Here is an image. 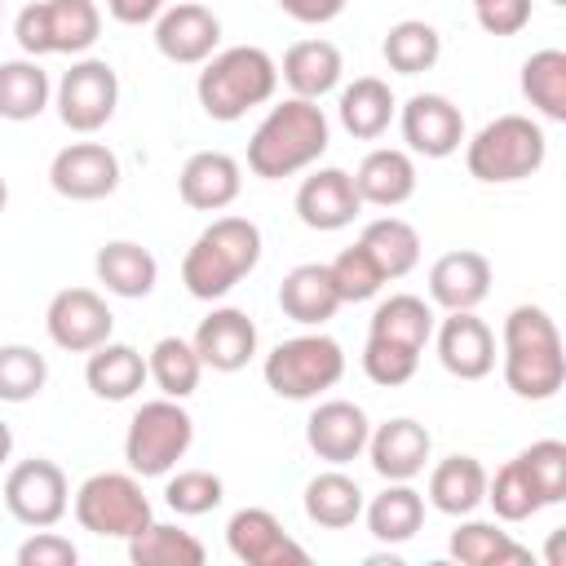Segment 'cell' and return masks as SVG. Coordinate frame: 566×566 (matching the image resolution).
I'll use <instances>...</instances> for the list:
<instances>
[{
    "instance_id": "19",
    "label": "cell",
    "mask_w": 566,
    "mask_h": 566,
    "mask_svg": "<svg viewBox=\"0 0 566 566\" xmlns=\"http://www.w3.org/2000/svg\"><path fill=\"white\" fill-rule=\"evenodd\" d=\"M429 451H433V438L420 420L411 416H394L385 424H376L367 433V455H371V469L385 478V482H411L416 473H424L429 464Z\"/></svg>"
},
{
    "instance_id": "37",
    "label": "cell",
    "mask_w": 566,
    "mask_h": 566,
    "mask_svg": "<svg viewBox=\"0 0 566 566\" xmlns=\"http://www.w3.org/2000/svg\"><path fill=\"white\" fill-rule=\"evenodd\" d=\"M49 75L35 57H13L0 62V119L27 124L49 106Z\"/></svg>"
},
{
    "instance_id": "51",
    "label": "cell",
    "mask_w": 566,
    "mask_h": 566,
    "mask_svg": "<svg viewBox=\"0 0 566 566\" xmlns=\"http://www.w3.org/2000/svg\"><path fill=\"white\" fill-rule=\"evenodd\" d=\"M9 455H13V429L0 420V469L9 464Z\"/></svg>"
},
{
    "instance_id": "47",
    "label": "cell",
    "mask_w": 566,
    "mask_h": 566,
    "mask_svg": "<svg viewBox=\"0 0 566 566\" xmlns=\"http://www.w3.org/2000/svg\"><path fill=\"white\" fill-rule=\"evenodd\" d=\"M75 557H80V548L66 539V535H57V531H49V526H40L31 539H22V548H18V566H75Z\"/></svg>"
},
{
    "instance_id": "39",
    "label": "cell",
    "mask_w": 566,
    "mask_h": 566,
    "mask_svg": "<svg viewBox=\"0 0 566 566\" xmlns=\"http://www.w3.org/2000/svg\"><path fill=\"white\" fill-rule=\"evenodd\" d=\"M522 97L553 124H566V53L539 49L522 62Z\"/></svg>"
},
{
    "instance_id": "6",
    "label": "cell",
    "mask_w": 566,
    "mask_h": 566,
    "mask_svg": "<svg viewBox=\"0 0 566 566\" xmlns=\"http://www.w3.org/2000/svg\"><path fill=\"white\" fill-rule=\"evenodd\" d=\"M195 442V420L181 407V398H155L142 402L128 420L124 433V460L128 473L137 478H168L177 469V460L190 451Z\"/></svg>"
},
{
    "instance_id": "41",
    "label": "cell",
    "mask_w": 566,
    "mask_h": 566,
    "mask_svg": "<svg viewBox=\"0 0 566 566\" xmlns=\"http://www.w3.org/2000/svg\"><path fill=\"white\" fill-rule=\"evenodd\" d=\"M486 504L495 509L500 522H526V517H535V513L544 509V500H539V491L531 486V478H526V469H522L517 455H513L495 478L486 473Z\"/></svg>"
},
{
    "instance_id": "20",
    "label": "cell",
    "mask_w": 566,
    "mask_h": 566,
    "mask_svg": "<svg viewBox=\"0 0 566 566\" xmlns=\"http://www.w3.org/2000/svg\"><path fill=\"white\" fill-rule=\"evenodd\" d=\"M177 190H181V203L186 208H195V212H221V208H230L239 199L243 168L226 150H199V155H190L181 164Z\"/></svg>"
},
{
    "instance_id": "3",
    "label": "cell",
    "mask_w": 566,
    "mask_h": 566,
    "mask_svg": "<svg viewBox=\"0 0 566 566\" xmlns=\"http://www.w3.org/2000/svg\"><path fill=\"white\" fill-rule=\"evenodd\" d=\"M261 261V230L248 217H217L181 256V283L195 301H221Z\"/></svg>"
},
{
    "instance_id": "14",
    "label": "cell",
    "mask_w": 566,
    "mask_h": 566,
    "mask_svg": "<svg viewBox=\"0 0 566 566\" xmlns=\"http://www.w3.org/2000/svg\"><path fill=\"white\" fill-rule=\"evenodd\" d=\"M217 44H221V18L208 4L172 0V9H164L155 18V49L177 66L208 62L217 53Z\"/></svg>"
},
{
    "instance_id": "38",
    "label": "cell",
    "mask_w": 566,
    "mask_h": 566,
    "mask_svg": "<svg viewBox=\"0 0 566 566\" xmlns=\"http://www.w3.org/2000/svg\"><path fill=\"white\" fill-rule=\"evenodd\" d=\"M380 53H385L389 71H398V75H424L442 57V35L429 22H420V18H402V22H394L385 31Z\"/></svg>"
},
{
    "instance_id": "8",
    "label": "cell",
    "mask_w": 566,
    "mask_h": 566,
    "mask_svg": "<svg viewBox=\"0 0 566 566\" xmlns=\"http://www.w3.org/2000/svg\"><path fill=\"white\" fill-rule=\"evenodd\" d=\"M13 35L27 57L84 53L102 35V9L93 0H35L18 13Z\"/></svg>"
},
{
    "instance_id": "32",
    "label": "cell",
    "mask_w": 566,
    "mask_h": 566,
    "mask_svg": "<svg viewBox=\"0 0 566 566\" xmlns=\"http://www.w3.org/2000/svg\"><path fill=\"white\" fill-rule=\"evenodd\" d=\"M367 531L380 544H407L420 526H424V495L411 482H389L380 495H371V504H363Z\"/></svg>"
},
{
    "instance_id": "33",
    "label": "cell",
    "mask_w": 566,
    "mask_h": 566,
    "mask_svg": "<svg viewBox=\"0 0 566 566\" xmlns=\"http://www.w3.org/2000/svg\"><path fill=\"white\" fill-rule=\"evenodd\" d=\"M367 336H380V340H394V345H407V349H424L429 336H433V305L424 296L394 292L371 310Z\"/></svg>"
},
{
    "instance_id": "22",
    "label": "cell",
    "mask_w": 566,
    "mask_h": 566,
    "mask_svg": "<svg viewBox=\"0 0 566 566\" xmlns=\"http://www.w3.org/2000/svg\"><path fill=\"white\" fill-rule=\"evenodd\" d=\"M190 345H195V354H199L203 367H212V371H239L256 354V323L243 310L221 305L208 318H199Z\"/></svg>"
},
{
    "instance_id": "31",
    "label": "cell",
    "mask_w": 566,
    "mask_h": 566,
    "mask_svg": "<svg viewBox=\"0 0 566 566\" xmlns=\"http://www.w3.org/2000/svg\"><path fill=\"white\" fill-rule=\"evenodd\" d=\"M363 486L340 473V469H327V473H314L305 482V517L323 531H345L363 517Z\"/></svg>"
},
{
    "instance_id": "4",
    "label": "cell",
    "mask_w": 566,
    "mask_h": 566,
    "mask_svg": "<svg viewBox=\"0 0 566 566\" xmlns=\"http://www.w3.org/2000/svg\"><path fill=\"white\" fill-rule=\"evenodd\" d=\"M274 88H279V62L256 44H234L212 53L195 80V97L203 115L217 124H234L252 106H265Z\"/></svg>"
},
{
    "instance_id": "12",
    "label": "cell",
    "mask_w": 566,
    "mask_h": 566,
    "mask_svg": "<svg viewBox=\"0 0 566 566\" xmlns=\"http://www.w3.org/2000/svg\"><path fill=\"white\" fill-rule=\"evenodd\" d=\"M44 327H49V340L66 354H88L97 349L102 340H111V327H115V314L111 305L93 292V287H62L49 310H44Z\"/></svg>"
},
{
    "instance_id": "23",
    "label": "cell",
    "mask_w": 566,
    "mask_h": 566,
    "mask_svg": "<svg viewBox=\"0 0 566 566\" xmlns=\"http://www.w3.org/2000/svg\"><path fill=\"white\" fill-rule=\"evenodd\" d=\"M491 296V261L473 248H455L442 252L429 265V301L451 310H478Z\"/></svg>"
},
{
    "instance_id": "43",
    "label": "cell",
    "mask_w": 566,
    "mask_h": 566,
    "mask_svg": "<svg viewBox=\"0 0 566 566\" xmlns=\"http://www.w3.org/2000/svg\"><path fill=\"white\" fill-rule=\"evenodd\" d=\"M49 380L44 354L31 345H0V402H31Z\"/></svg>"
},
{
    "instance_id": "15",
    "label": "cell",
    "mask_w": 566,
    "mask_h": 566,
    "mask_svg": "<svg viewBox=\"0 0 566 566\" xmlns=\"http://www.w3.org/2000/svg\"><path fill=\"white\" fill-rule=\"evenodd\" d=\"M398 124H402L407 150L411 155H424V159H447L464 142V115L442 93H416V97H407Z\"/></svg>"
},
{
    "instance_id": "29",
    "label": "cell",
    "mask_w": 566,
    "mask_h": 566,
    "mask_svg": "<svg viewBox=\"0 0 566 566\" xmlns=\"http://www.w3.org/2000/svg\"><path fill=\"white\" fill-rule=\"evenodd\" d=\"M398 102H394V88L380 80V75H358L354 84L340 88V102H336V115H340V128L358 142H376L389 119H394Z\"/></svg>"
},
{
    "instance_id": "11",
    "label": "cell",
    "mask_w": 566,
    "mask_h": 566,
    "mask_svg": "<svg viewBox=\"0 0 566 566\" xmlns=\"http://www.w3.org/2000/svg\"><path fill=\"white\" fill-rule=\"evenodd\" d=\"M4 509L22 522V526H57L71 509V486H66V473L44 460V455H31V460H18L4 478Z\"/></svg>"
},
{
    "instance_id": "49",
    "label": "cell",
    "mask_w": 566,
    "mask_h": 566,
    "mask_svg": "<svg viewBox=\"0 0 566 566\" xmlns=\"http://www.w3.org/2000/svg\"><path fill=\"white\" fill-rule=\"evenodd\" d=\"M287 18H296V22H305V27H323V22H332V18H340V9H345V0H274Z\"/></svg>"
},
{
    "instance_id": "18",
    "label": "cell",
    "mask_w": 566,
    "mask_h": 566,
    "mask_svg": "<svg viewBox=\"0 0 566 566\" xmlns=\"http://www.w3.org/2000/svg\"><path fill=\"white\" fill-rule=\"evenodd\" d=\"M367 433H371V420L358 402L349 398H327L310 411L305 420V442L318 460L327 464H349L367 451Z\"/></svg>"
},
{
    "instance_id": "45",
    "label": "cell",
    "mask_w": 566,
    "mask_h": 566,
    "mask_svg": "<svg viewBox=\"0 0 566 566\" xmlns=\"http://www.w3.org/2000/svg\"><path fill=\"white\" fill-rule=\"evenodd\" d=\"M517 460H522L531 486L539 491L544 509L566 500V442H557V438H539V442H531L526 451H517Z\"/></svg>"
},
{
    "instance_id": "27",
    "label": "cell",
    "mask_w": 566,
    "mask_h": 566,
    "mask_svg": "<svg viewBox=\"0 0 566 566\" xmlns=\"http://www.w3.org/2000/svg\"><path fill=\"white\" fill-rule=\"evenodd\" d=\"M84 380L88 389L102 398V402H128L146 380V358L124 345V340H102L97 349H88V363H84Z\"/></svg>"
},
{
    "instance_id": "1",
    "label": "cell",
    "mask_w": 566,
    "mask_h": 566,
    "mask_svg": "<svg viewBox=\"0 0 566 566\" xmlns=\"http://www.w3.org/2000/svg\"><path fill=\"white\" fill-rule=\"evenodd\" d=\"M327 142H332V124L323 106L310 97H283L279 106L265 111V119L248 142V168L261 181H283L314 168L327 155Z\"/></svg>"
},
{
    "instance_id": "54",
    "label": "cell",
    "mask_w": 566,
    "mask_h": 566,
    "mask_svg": "<svg viewBox=\"0 0 566 566\" xmlns=\"http://www.w3.org/2000/svg\"><path fill=\"white\" fill-rule=\"evenodd\" d=\"M0 13H4V0H0Z\"/></svg>"
},
{
    "instance_id": "28",
    "label": "cell",
    "mask_w": 566,
    "mask_h": 566,
    "mask_svg": "<svg viewBox=\"0 0 566 566\" xmlns=\"http://www.w3.org/2000/svg\"><path fill=\"white\" fill-rule=\"evenodd\" d=\"M340 71H345V62H340V49L332 40H296L279 66L292 97H310V102L332 93L340 84Z\"/></svg>"
},
{
    "instance_id": "25",
    "label": "cell",
    "mask_w": 566,
    "mask_h": 566,
    "mask_svg": "<svg viewBox=\"0 0 566 566\" xmlns=\"http://www.w3.org/2000/svg\"><path fill=\"white\" fill-rule=\"evenodd\" d=\"M349 177H354L358 199L371 203V208H398V203H407L416 195V164L398 146L367 150L358 172H349Z\"/></svg>"
},
{
    "instance_id": "13",
    "label": "cell",
    "mask_w": 566,
    "mask_h": 566,
    "mask_svg": "<svg viewBox=\"0 0 566 566\" xmlns=\"http://www.w3.org/2000/svg\"><path fill=\"white\" fill-rule=\"evenodd\" d=\"M49 186L62 195V199H75V203H93V199H106L115 195L119 186V159L111 146L102 142H71L53 155L49 164Z\"/></svg>"
},
{
    "instance_id": "21",
    "label": "cell",
    "mask_w": 566,
    "mask_h": 566,
    "mask_svg": "<svg viewBox=\"0 0 566 566\" xmlns=\"http://www.w3.org/2000/svg\"><path fill=\"white\" fill-rule=\"evenodd\" d=\"M358 212L363 199L345 168H314L296 190V217L310 230H345Z\"/></svg>"
},
{
    "instance_id": "42",
    "label": "cell",
    "mask_w": 566,
    "mask_h": 566,
    "mask_svg": "<svg viewBox=\"0 0 566 566\" xmlns=\"http://www.w3.org/2000/svg\"><path fill=\"white\" fill-rule=\"evenodd\" d=\"M226 500V482L212 469H181L164 482V504L181 517H203Z\"/></svg>"
},
{
    "instance_id": "17",
    "label": "cell",
    "mask_w": 566,
    "mask_h": 566,
    "mask_svg": "<svg viewBox=\"0 0 566 566\" xmlns=\"http://www.w3.org/2000/svg\"><path fill=\"white\" fill-rule=\"evenodd\" d=\"M438 363L455 376V380H482L495 367V332L473 314V310H451L438 327Z\"/></svg>"
},
{
    "instance_id": "40",
    "label": "cell",
    "mask_w": 566,
    "mask_h": 566,
    "mask_svg": "<svg viewBox=\"0 0 566 566\" xmlns=\"http://www.w3.org/2000/svg\"><path fill=\"white\" fill-rule=\"evenodd\" d=\"M146 371H150V380L159 385L164 398H190V394L199 389L203 363H199V354H195L190 340L164 336V340H155V349H150V358H146Z\"/></svg>"
},
{
    "instance_id": "48",
    "label": "cell",
    "mask_w": 566,
    "mask_h": 566,
    "mask_svg": "<svg viewBox=\"0 0 566 566\" xmlns=\"http://www.w3.org/2000/svg\"><path fill=\"white\" fill-rule=\"evenodd\" d=\"M473 13L486 35H517L531 22V0H478Z\"/></svg>"
},
{
    "instance_id": "52",
    "label": "cell",
    "mask_w": 566,
    "mask_h": 566,
    "mask_svg": "<svg viewBox=\"0 0 566 566\" xmlns=\"http://www.w3.org/2000/svg\"><path fill=\"white\" fill-rule=\"evenodd\" d=\"M4 203H9V181L0 177V212H4Z\"/></svg>"
},
{
    "instance_id": "2",
    "label": "cell",
    "mask_w": 566,
    "mask_h": 566,
    "mask_svg": "<svg viewBox=\"0 0 566 566\" xmlns=\"http://www.w3.org/2000/svg\"><path fill=\"white\" fill-rule=\"evenodd\" d=\"M504 385L526 402H548L566 380L562 332L544 305H513L500 332Z\"/></svg>"
},
{
    "instance_id": "35",
    "label": "cell",
    "mask_w": 566,
    "mask_h": 566,
    "mask_svg": "<svg viewBox=\"0 0 566 566\" xmlns=\"http://www.w3.org/2000/svg\"><path fill=\"white\" fill-rule=\"evenodd\" d=\"M358 243H363V248L371 252V261L380 265L385 283L411 274L416 261H420V234H416V226L402 221V217H376V221H367L363 234H358Z\"/></svg>"
},
{
    "instance_id": "55",
    "label": "cell",
    "mask_w": 566,
    "mask_h": 566,
    "mask_svg": "<svg viewBox=\"0 0 566 566\" xmlns=\"http://www.w3.org/2000/svg\"><path fill=\"white\" fill-rule=\"evenodd\" d=\"M473 4H478V0H473Z\"/></svg>"
},
{
    "instance_id": "50",
    "label": "cell",
    "mask_w": 566,
    "mask_h": 566,
    "mask_svg": "<svg viewBox=\"0 0 566 566\" xmlns=\"http://www.w3.org/2000/svg\"><path fill=\"white\" fill-rule=\"evenodd\" d=\"M168 0H106V13L124 27H142V22H155L164 13Z\"/></svg>"
},
{
    "instance_id": "26",
    "label": "cell",
    "mask_w": 566,
    "mask_h": 566,
    "mask_svg": "<svg viewBox=\"0 0 566 566\" xmlns=\"http://www.w3.org/2000/svg\"><path fill=\"white\" fill-rule=\"evenodd\" d=\"M279 310L301 327H323L340 310V292L332 283V270L318 261H305L283 274L279 283Z\"/></svg>"
},
{
    "instance_id": "7",
    "label": "cell",
    "mask_w": 566,
    "mask_h": 566,
    "mask_svg": "<svg viewBox=\"0 0 566 566\" xmlns=\"http://www.w3.org/2000/svg\"><path fill=\"white\" fill-rule=\"evenodd\" d=\"M261 376H265V385H270L279 398L310 402V398L327 394V389L345 376V349H340L332 336H323V332H305V336L279 340V345L265 354Z\"/></svg>"
},
{
    "instance_id": "24",
    "label": "cell",
    "mask_w": 566,
    "mask_h": 566,
    "mask_svg": "<svg viewBox=\"0 0 566 566\" xmlns=\"http://www.w3.org/2000/svg\"><path fill=\"white\" fill-rule=\"evenodd\" d=\"M93 270H97V283L111 292V296H124V301H142L155 292L159 283V261L150 248L133 243V239H111L97 248L93 256Z\"/></svg>"
},
{
    "instance_id": "9",
    "label": "cell",
    "mask_w": 566,
    "mask_h": 566,
    "mask_svg": "<svg viewBox=\"0 0 566 566\" xmlns=\"http://www.w3.org/2000/svg\"><path fill=\"white\" fill-rule=\"evenodd\" d=\"M71 509H75V522L88 535H102V539H133L155 517L150 500L142 495L137 473H93V478H84Z\"/></svg>"
},
{
    "instance_id": "34",
    "label": "cell",
    "mask_w": 566,
    "mask_h": 566,
    "mask_svg": "<svg viewBox=\"0 0 566 566\" xmlns=\"http://www.w3.org/2000/svg\"><path fill=\"white\" fill-rule=\"evenodd\" d=\"M447 548H451V557L460 566H526L531 562V548H522L495 522H478V517L460 522L451 531V544Z\"/></svg>"
},
{
    "instance_id": "30",
    "label": "cell",
    "mask_w": 566,
    "mask_h": 566,
    "mask_svg": "<svg viewBox=\"0 0 566 566\" xmlns=\"http://www.w3.org/2000/svg\"><path fill=\"white\" fill-rule=\"evenodd\" d=\"M429 504L447 517H469L486 504V469L473 455H447L429 473Z\"/></svg>"
},
{
    "instance_id": "5",
    "label": "cell",
    "mask_w": 566,
    "mask_h": 566,
    "mask_svg": "<svg viewBox=\"0 0 566 566\" xmlns=\"http://www.w3.org/2000/svg\"><path fill=\"white\" fill-rule=\"evenodd\" d=\"M544 159H548V137L531 115H495L464 146L469 177L486 186L526 181L544 168Z\"/></svg>"
},
{
    "instance_id": "53",
    "label": "cell",
    "mask_w": 566,
    "mask_h": 566,
    "mask_svg": "<svg viewBox=\"0 0 566 566\" xmlns=\"http://www.w3.org/2000/svg\"><path fill=\"white\" fill-rule=\"evenodd\" d=\"M553 4H566V0H553Z\"/></svg>"
},
{
    "instance_id": "36",
    "label": "cell",
    "mask_w": 566,
    "mask_h": 566,
    "mask_svg": "<svg viewBox=\"0 0 566 566\" xmlns=\"http://www.w3.org/2000/svg\"><path fill=\"white\" fill-rule=\"evenodd\" d=\"M124 544H128V562L133 566H203V557H208V548L190 531L155 522V517Z\"/></svg>"
},
{
    "instance_id": "16",
    "label": "cell",
    "mask_w": 566,
    "mask_h": 566,
    "mask_svg": "<svg viewBox=\"0 0 566 566\" xmlns=\"http://www.w3.org/2000/svg\"><path fill=\"white\" fill-rule=\"evenodd\" d=\"M226 544L248 566H305L310 553L283 531L270 509H239L226 522Z\"/></svg>"
},
{
    "instance_id": "44",
    "label": "cell",
    "mask_w": 566,
    "mask_h": 566,
    "mask_svg": "<svg viewBox=\"0 0 566 566\" xmlns=\"http://www.w3.org/2000/svg\"><path fill=\"white\" fill-rule=\"evenodd\" d=\"M327 270H332V283H336V292H340V305L371 301V296L385 287V274H380V265L371 261V252H367L363 243H349L336 261H327Z\"/></svg>"
},
{
    "instance_id": "10",
    "label": "cell",
    "mask_w": 566,
    "mask_h": 566,
    "mask_svg": "<svg viewBox=\"0 0 566 566\" xmlns=\"http://www.w3.org/2000/svg\"><path fill=\"white\" fill-rule=\"evenodd\" d=\"M119 106V75L106 57H80L57 80V119L71 133H97Z\"/></svg>"
},
{
    "instance_id": "46",
    "label": "cell",
    "mask_w": 566,
    "mask_h": 566,
    "mask_svg": "<svg viewBox=\"0 0 566 566\" xmlns=\"http://www.w3.org/2000/svg\"><path fill=\"white\" fill-rule=\"evenodd\" d=\"M420 367V349H407V345H394V340H380V336H367L363 345V371L371 385H407Z\"/></svg>"
}]
</instances>
